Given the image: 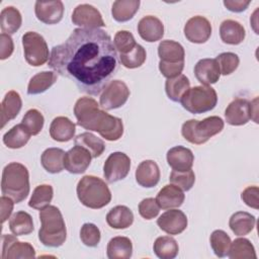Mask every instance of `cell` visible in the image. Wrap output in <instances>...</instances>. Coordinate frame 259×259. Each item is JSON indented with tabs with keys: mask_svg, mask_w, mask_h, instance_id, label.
Masks as SVG:
<instances>
[{
	"mask_svg": "<svg viewBox=\"0 0 259 259\" xmlns=\"http://www.w3.org/2000/svg\"><path fill=\"white\" fill-rule=\"evenodd\" d=\"M215 61L218 62L221 74L223 75H230L235 72L240 63L238 55L231 52L220 54L215 58Z\"/></svg>",
	"mask_w": 259,
	"mask_h": 259,
	"instance_id": "46",
	"label": "cell"
},
{
	"mask_svg": "<svg viewBox=\"0 0 259 259\" xmlns=\"http://www.w3.org/2000/svg\"><path fill=\"white\" fill-rule=\"evenodd\" d=\"M22 107V100L18 92L11 90L8 91L1 103V127L14 119Z\"/></svg>",
	"mask_w": 259,
	"mask_h": 259,
	"instance_id": "24",
	"label": "cell"
},
{
	"mask_svg": "<svg viewBox=\"0 0 259 259\" xmlns=\"http://www.w3.org/2000/svg\"><path fill=\"white\" fill-rule=\"evenodd\" d=\"M228 256L231 259H256L257 255L253 244L245 238H238L231 243Z\"/></svg>",
	"mask_w": 259,
	"mask_h": 259,
	"instance_id": "39",
	"label": "cell"
},
{
	"mask_svg": "<svg viewBox=\"0 0 259 259\" xmlns=\"http://www.w3.org/2000/svg\"><path fill=\"white\" fill-rule=\"evenodd\" d=\"M210 246L215 256L223 258L228 256L229 249L231 246V238L223 230H215L211 233L209 238Z\"/></svg>",
	"mask_w": 259,
	"mask_h": 259,
	"instance_id": "41",
	"label": "cell"
},
{
	"mask_svg": "<svg viewBox=\"0 0 259 259\" xmlns=\"http://www.w3.org/2000/svg\"><path fill=\"white\" fill-rule=\"evenodd\" d=\"M184 68V62L181 63H164L159 62V70L161 74L167 79H171L179 76Z\"/></svg>",
	"mask_w": 259,
	"mask_h": 259,
	"instance_id": "49",
	"label": "cell"
},
{
	"mask_svg": "<svg viewBox=\"0 0 259 259\" xmlns=\"http://www.w3.org/2000/svg\"><path fill=\"white\" fill-rule=\"evenodd\" d=\"M80 239L82 243L88 247H96L101 239L99 229L91 223H86L81 227Z\"/></svg>",
	"mask_w": 259,
	"mask_h": 259,
	"instance_id": "47",
	"label": "cell"
},
{
	"mask_svg": "<svg viewBox=\"0 0 259 259\" xmlns=\"http://www.w3.org/2000/svg\"><path fill=\"white\" fill-rule=\"evenodd\" d=\"M92 156L85 148L75 145L65 154V169L72 174L84 173L91 163Z\"/></svg>",
	"mask_w": 259,
	"mask_h": 259,
	"instance_id": "14",
	"label": "cell"
},
{
	"mask_svg": "<svg viewBox=\"0 0 259 259\" xmlns=\"http://www.w3.org/2000/svg\"><path fill=\"white\" fill-rule=\"evenodd\" d=\"M141 2L139 0H117L114 1L111 8V14L114 20L125 22L131 20L139 10Z\"/></svg>",
	"mask_w": 259,
	"mask_h": 259,
	"instance_id": "32",
	"label": "cell"
},
{
	"mask_svg": "<svg viewBox=\"0 0 259 259\" xmlns=\"http://www.w3.org/2000/svg\"><path fill=\"white\" fill-rule=\"evenodd\" d=\"M185 195L178 186L174 184L165 185L157 194L156 201L160 208L170 209L179 207L184 202Z\"/></svg>",
	"mask_w": 259,
	"mask_h": 259,
	"instance_id": "22",
	"label": "cell"
},
{
	"mask_svg": "<svg viewBox=\"0 0 259 259\" xmlns=\"http://www.w3.org/2000/svg\"><path fill=\"white\" fill-rule=\"evenodd\" d=\"M258 194H259V188L257 186H248L241 193V198L248 206L258 209L259 207Z\"/></svg>",
	"mask_w": 259,
	"mask_h": 259,
	"instance_id": "50",
	"label": "cell"
},
{
	"mask_svg": "<svg viewBox=\"0 0 259 259\" xmlns=\"http://www.w3.org/2000/svg\"><path fill=\"white\" fill-rule=\"evenodd\" d=\"M15 235L2 236V259L34 258V248L26 242H20Z\"/></svg>",
	"mask_w": 259,
	"mask_h": 259,
	"instance_id": "12",
	"label": "cell"
},
{
	"mask_svg": "<svg viewBox=\"0 0 259 259\" xmlns=\"http://www.w3.org/2000/svg\"><path fill=\"white\" fill-rule=\"evenodd\" d=\"M75 145L81 146L89 151L92 158H97L101 156L105 150L104 142L90 132H85L78 135L75 138Z\"/></svg>",
	"mask_w": 259,
	"mask_h": 259,
	"instance_id": "37",
	"label": "cell"
},
{
	"mask_svg": "<svg viewBox=\"0 0 259 259\" xmlns=\"http://www.w3.org/2000/svg\"><path fill=\"white\" fill-rule=\"evenodd\" d=\"M157 257L161 259H173L177 256L179 247L175 239L169 236L158 237L153 246Z\"/></svg>",
	"mask_w": 259,
	"mask_h": 259,
	"instance_id": "38",
	"label": "cell"
},
{
	"mask_svg": "<svg viewBox=\"0 0 259 259\" xmlns=\"http://www.w3.org/2000/svg\"><path fill=\"white\" fill-rule=\"evenodd\" d=\"M146 58V50L139 44H137V46L127 54L119 55L120 63L127 69H136L141 67L145 63Z\"/></svg>",
	"mask_w": 259,
	"mask_h": 259,
	"instance_id": "42",
	"label": "cell"
},
{
	"mask_svg": "<svg viewBox=\"0 0 259 259\" xmlns=\"http://www.w3.org/2000/svg\"><path fill=\"white\" fill-rule=\"evenodd\" d=\"M194 75L202 85L209 86L219 81L221 71L215 59H201L194 67Z\"/></svg>",
	"mask_w": 259,
	"mask_h": 259,
	"instance_id": "18",
	"label": "cell"
},
{
	"mask_svg": "<svg viewBox=\"0 0 259 259\" xmlns=\"http://www.w3.org/2000/svg\"><path fill=\"white\" fill-rule=\"evenodd\" d=\"M29 173L27 168L17 162L6 165L2 172L1 191L15 203L23 201L29 194Z\"/></svg>",
	"mask_w": 259,
	"mask_h": 259,
	"instance_id": "4",
	"label": "cell"
},
{
	"mask_svg": "<svg viewBox=\"0 0 259 259\" xmlns=\"http://www.w3.org/2000/svg\"><path fill=\"white\" fill-rule=\"evenodd\" d=\"M9 229L15 236L29 235L34 229L31 215L23 210L16 211L9 220Z\"/></svg>",
	"mask_w": 259,
	"mask_h": 259,
	"instance_id": "34",
	"label": "cell"
},
{
	"mask_svg": "<svg viewBox=\"0 0 259 259\" xmlns=\"http://www.w3.org/2000/svg\"><path fill=\"white\" fill-rule=\"evenodd\" d=\"M65 152L60 148H49L44 151L40 157V163L44 169L52 174L60 173L64 170Z\"/></svg>",
	"mask_w": 259,
	"mask_h": 259,
	"instance_id": "29",
	"label": "cell"
},
{
	"mask_svg": "<svg viewBox=\"0 0 259 259\" xmlns=\"http://www.w3.org/2000/svg\"><path fill=\"white\" fill-rule=\"evenodd\" d=\"M39 220L41 223L38 231V239L47 247H60L67 238L65 221L61 210L55 205H48L40 209Z\"/></svg>",
	"mask_w": 259,
	"mask_h": 259,
	"instance_id": "3",
	"label": "cell"
},
{
	"mask_svg": "<svg viewBox=\"0 0 259 259\" xmlns=\"http://www.w3.org/2000/svg\"><path fill=\"white\" fill-rule=\"evenodd\" d=\"M160 206L158 205L156 198H145L139 203V212L141 217L146 220H152L159 214Z\"/></svg>",
	"mask_w": 259,
	"mask_h": 259,
	"instance_id": "48",
	"label": "cell"
},
{
	"mask_svg": "<svg viewBox=\"0 0 259 259\" xmlns=\"http://www.w3.org/2000/svg\"><path fill=\"white\" fill-rule=\"evenodd\" d=\"M167 162L175 171H187L192 168L194 156L190 149L176 146L167 152Z\"/></svg>",
	"mask_w": 259,
	"mask_h": 259,
	"instance_id": "20",
	"label": "cell"
},
{
	"mask_svg": "<svg viewBox=\"0 0 259 259\" xmlns=\"http://www.w3.org/2000/svg\"><path fill=\"white\" fill-rule=\"evenodd\" d=\"M54 196L53 187L49 184H41L34 188L31 197L28 201V205L34 209H42L50 205Z\"/></svg>",
	"mask_w": 259,
	"mask_h": 259,
	"instance_id": "40",
	"label": "cell"
},
{
	"mask_svg": "<svg viewBox=\"0 0 259 259\" xmlns=\"http://www.w3.org/2000/svg\"><path fill=\"white\" fill-rule=\"evenodd\" d=\"M183 108L193 114L204 113L212 110L218 103L215 90L210 86L200 85L189 88L181 97Z\"/></svg>",
	"mask_w": 259,
	"mask_h": 259,
	"instance_id": "7",
	"label": "cell"
},
{
	"mask_svg": "<svg viewBox=\"0 0 259 259\" xmlns=\"http://www.w3.org/2000/svg\"><path fill=\"white\" fill-rule=\"evenodd\" d=\"M187 224L185 213L182 210L172 208L163 212L157 220L159 228L169 235L181 234L187 228Z\"/></svg>",
	"mask_w": 259,
	"mask_h": 259,
	"instance_id": "16",
	"label": "cell"
},
{
	"mask_svg": "<svg viewBox=\"0 0 259 259\" xmlns=\"http://www.w3.org/2000/svg\"><path fill=\"white\" fill-rule=\"evenodd\" d=\"M130 97V89L123 81L111 80L102 90L99 98L100 106L105 110L121 107Z\"/></svg>",
	"mask_w": 259,
	"mask_h": 259,
	"instance_id": "9",
	"label": "cell"
},
{
	"mask_svg": "<svg viewBox=\"0 0 259 259\" xmlns=\"http://www.w3.org/2000/svg\"><path fill=\"white\" fill-rule=\"evenodd\" d=\"M169 181L171 184L178 186L180 189L184 191H188L192 188L195 182L194 172L189 169L187 171H175L173 170L170 174Z\"/></svg>",
	"mask_w": 259,
	"mask_h": 259,
	"instance_id": "44",
	"label": "cell"
},
{
	"mask_svg": "<svg viewBox=\"0 0 259 259\" xmlns=\"http://www.w3.org/2000/svg\"><path fill=\"white\" fill-rule=\"evenodd\" d=\"M211 24L203 16L196 15L187 20L184 25V35L190 42L203 44L211 35Z\"/></svg>",
	"mask_w": 259,
	"mask_h": 259,
	"instance_id": "13",
	"label": "cell"
},
{
	"mask_svg": "<svg viewBox=\"0 0 259 259\" xmlns=\"http://www.w3.org/2000/svg\"><path fill=\"white\" fill-rule=\"evenodd\" d=\"M190 88V82L188 78L180 74L177 77L167 79L165 82V91L169 99L174 102H180L183 94Z\"/></svg>",
	"mask_w": 259,
	"mask_h": 259,
	"instance_id": "35",
	"label": "cell"
},
{
	"mask_svg": "<svg viewBox=\"0 0 259 259\" xmlns=\"http://www.w3.org/2000/svg\"><path fill=\"white\" fill-rule=\"evenodd\" d=\"M138 32L144 40L148 42H155L163 37L164 25L158 17L148 15L139 21Z\"/></svg>",
	"mask_w": 259,
	"mask_h": 259,
	"instance_id": "19",
	"label": "cell"
},
{
	"mask_svg": "<svg viewBox=\"0 0 259 259\" xmlns=\"http://www.w3.org/2000/svg\"><path fill=\"white\" fill-rule=\"evenodd\" d=\"M22 46L25 61L33 66L39 67L50 59L48 45L42 35L35 31H27L22 35Z\"/></svg>",
	"mask_w": 259,
	"mask_h": 259,
	"instance_id": "8",
	"label": "cell"
},
{
	"mask_svg": "<svg viewBox=\"0 0 259 259\" xmlns=\"http://www.w3.org/2000/svg\"><path fill=\"white\" fill-rule=\"evenodd\" d=\"M158 55L160 61L164 63H181L184 62L185 52L183 47L171 39L162 40L158 46Z\"/></svg>",
	"mask_w": 259,
	"mask_h": 259,
	"instance_id": "26",
	"label": "cell"
},
{
	"mask_svg": "<svg viewBox=\"0 0 259 259\" xmlns=\"http://www.w3.org/2000/svg\"><path fill=\"white\" fill-rule=\"evenodd\" d=\"M36 18L46 24H56L60 22L64 15V4L60 0L36 1L34 5Z\"/></svg>",
	"mask_w": 259,
	"mask_h": 259,
	"instance_id": "17",
	"label": "cell"
},
{
	"mask_svg": "<svg viewBox=\"0 0 259 259\" xmlns=\"http://www.w3.org/2000/svg\"><path fill=\"white\" fill-rule=\"evenodd\" d=\"M13 199H11L8 196H1L0 198V206H1V224H4L9 217L12 213L13 210V205H14Z\"/></svg>",
	"mask_w": 259,
	"mask_h": 259,
	"instance_id": "52",
	"label": "cell"
},
{
	"mask_svg": "<svg viewBox=\"0 0 259 259\" xmlns=\"http://www.w3.org/2000/svg\"><path fill=\"white\" fill-rule=\"evenodd\" d=\"M56 72L52 71H44L35 74L28 83L27 86V94L36 95L44 93L51 86H53L57 81Z\"/></svg>",
	"mask_w": 259,
	"mask_h": 259,
	"instance_id": "33",
	"label": "cell"
},
{
	"mask_svg": "<svg viewBox=\"0 0 259 259\" xmlns=\"http://www.w3.org/2000/svg\"><path fill=\"white\" fill-rule=\"evenodd\" d=\"M48 66L74 81L80 91L98 95L118 67L110 35L100 28H75L52 49Z\"/></svg>",
	"mask_w": 259,
	"mask_h": 259,
	"instance_id": "1",
	"label": "cell"
},
{
	"mask_svg": "<svg viewBox=\"0 0 259 259\" xmlns=\"http://www.w3.org/2000/svg\"><path fill=\"white\" fill-rule=\"evenodd\" d=\"M224 120L220 116H208L202 120L189 119L182 124L181 134L191 144L202 145L224 128Z\"/></svg>",
	"mask_w": 259,
	"mask_h": 259,
	"instance_id": "6",
	"label": "cell"
},
{
	"mask_svg": "<svg viewBox=\"0 0 259 259\" xmlns=\"http://www.w3.org/2000/svg\"><path fill=\"white\" fill-rule=\"evenodd\" d=\"M72 22L80 28H99L105 26L101 13L90 4L78 5L72 13Z\"/></svg>",
	"mask_w": 259,
	"mask_h": 259,
	"instance_id": "11",
	"label": "cell"
},
{
	"mask_svg": "<svg viewBox=\"0 0 259 259\" xmlns=\"http://www.w3.org/2000/svg\"><path fill=\"white\" fill-rule=\"evenodd\" d=\"M44 115L40 111L34 108L27 110L21 120V123L25 126L31 136H36L40 133L44 126Z\"/></svg>",
	"mask_w": 259,
	"mask_h": 259,
	"instance_id": "43",
	"label": "cell"
},
{
	"mask_svg": "<svg viewBox=\"0 0 259 259\" xmlns=\"http://www.w3.org/2000/svg\"><path fill=\"white\" fill-rule=\"evenodd\" d=\"M22 17L19 10L13 6H7L0 13V27L3 33L13 34L21 26Z\"/></svg>",
	"mask_w": 259,
	"mask_h": 259,
	"instance_id": "31",
	"label": "cell"
},
{
	"mask_svg": "<svg viewBox=\"0 0 259 259\" xmlns=\"http://www.w3.org/2000/svg\"><path fill=\"white\" fill-rule=\"evenodd\" d=\"M250 1L247 0H225L224 5L232 12H242L247 9Z\"/></svg>",
	"mask_w": 259,
	"mask_h": 259,
	"instance_id": "53",
	"label": "cell"
},
{
	"mask_svg": "<svg viewBox=\"0 0 259 259\" xmlns=\"http://www.w3.org/2000/svg\"><path fill=\"white\" fill-rule=\"evenodd\" d=\"M106 251L109 259H128L133 255V244L128 238L117 236L108 242Z\"/></svg>",
	"mask_w": 259,
	"mask_h": 259,
	"instance_id": "30",
	"label": "cell"
},
{
	"mask_svg": "<svg viewBox=\"0 0 259 259\" xmlns=\"http://www.w3.org/2000/svg\"><path fill=\"white\" fill-rule=\"evenodd\" d=\"M136 180L142 187L151 188L158 184L160 180V169L153 160L141 162L136 170Z\"/></svg>",
	"mask_w": 259,
	"mask_h": 259,
	"instance_id": "21",
	"label": "cell"
},
{
	"mask_svg": "<svg viewBox=\"0 0 259 259\" xmlns=\"http://www.w3.org/2000/svg\"><path fill=\"white\" fill-rule=\"evenodd\" d=\"M113 46L115 50L119 52V55H123L131 52L137 46V42L132 32L127 30H118L114 35Z\"/></svg>",
	"mask_w": 259,
	"mask_h": 259,
	"instance_id": "45",
	"label": "cell"
},
{
	"mask_svg": "<svg viewBox=\"0 0 259 259\" xmlns=\"http://www.w3.org/2000/svg\"><path fill=\"white\" fill-rule=\"evenodd\" d=\"M76 191L80 202L92 209L102 208L111 200V192L107 184L93 175L82 177L77 184Z\"/></svg>",
	"mask_w": 259,
	"mask_h": 259,
	"instance_id": "5",
	"label": "cell"
},
{
	"mask_svg": "<svg viewBox=\"0 0 259 259\" xmlns=\"http://www.w3.org/2000/svg\"><path fill=\"white\" fill-rule=\"evenodd\" d=\"M131 159L122 152L111 153L103 165V175L108 183L125 178L130 172Z\"/></svg>",
	"mask_w": 259,
	"mask_h": 259,
	"instance_id": "10",
	"label": "cell"
},
{
	"mask_svg": "<svg viewBox=\"0 0 259 259\" xmlns=\"http://www.w3.org/2000/svg\"><path fill=\"white\" fill-rule=\"evenodd\" d=\"M221 39L228 45H239L246 36V30L244 26L233 19L224 20L220 26Z\"/></svg>",
	"mask_w": 259,
	"mask_h": 259,
	"instance_id": "25",
	"label": "cell"
},
{
	"mask_svg": "<svg viewBox=\"0 0 259 259\" xmlns=\"http://www.w3.org/2000/svg\"><path fill=\"white\" fill-rule=\"evenodd\" d=\"M30 136L25 126L22 123H18L4 134L3 143L10 149H19L27 144Z\"/></svg>",
	"mask_w": 259,
	"mask_h": 259,
	"instance_id": "36",
	"label": "cell"
},
{
	"mask_svg": "<svg viewBox=\"0 0 259 259\" xmlns=\"http://www.w3.org/2000/svg\"><path fill=\"white\" fill-rule=\"evenodd\" d=\"M226 121L231 125L246 124L251 118V102L245 98H235L226 108Z\"/></svg>",
	"mask_w": 259,
	"mask_h": 259,
	"instance_id": "15",
	"label": "cell"
},
{
	"mask_svg": "<svg viewBox=\"0 0 259 259\" xmlns=\"http://www.w3.org/2000/svg\"><path fill=\"white\" fill-rule=\"evenodd\" d=\"M14 51V44L9 34H0V59L5 60L9 58Z\"/></svg>",
	"mask_w": 259,
	"mask_h": 259,
	"instance_id": "51",
	"label": "cell"
},
{
	"mask_svg": "<svg viewBox=\"0 0 259 259\" xmlns=\"http://www.w3.org/2000/svg\"><path fill=\"white\" fill-rule=\"evenodd\" d=\"M78 125L99 133L107 141H117L123 134L122 120L99 109L97 101L91 97L79 98L74 106Z\"/></svg>",
	"mask_w": 259,
	"mask_h": 259,
	"instance_id": "2",
	"label": "cell"
},
{
	"mask_svg": "<svg viewBox=\"0 0 259 259\" xmlns=\"http://www.w3.org/2000/svg\"><path fill=\"white\" fill-rule=\"evenodd\" d=\"M134 222L133 211L125 205H116L106 214V223L109 227L117 230L126 229Z\"/></svg>",
	"mask_w": 259,
	"mask_h": 259,
	"instance_id": "27",
	"label": "cell"
},
{
	"mask_svg": "<svg viewBox=\"0 0 259 259\" xmlns=\"http://www.w3.org/2000/svg\"><path fill=\"white\" fill-rule=\"evenodd\" d=\"M76 125L66 116H57L50 125V136L57 142H68L75 137Z\"/></svg>",
	"mask_w": 259,
	"mask_h": 259,
	"instance_id": "23",
	"label": "cell"
},
{
	"mask_svg": "<svg viewBox=\"0 0 259 259\" xmlns=\"http://www.w3.org/2000/svg\"><path fill=\"white\" fill-rule=\"evenodd\" d=\"M256 225V219L247 211H237L232 214L229 221V227L237 236H246L253 231Z\"/></svg>",
	"mask_w": 259,
	"mask_h": 259,
	"instance_id": "28",
	"label": "cell"
}]
</instances>
